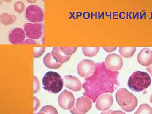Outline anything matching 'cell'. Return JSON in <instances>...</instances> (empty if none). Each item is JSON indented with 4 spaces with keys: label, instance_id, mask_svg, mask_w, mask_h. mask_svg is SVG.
Wrapping results in <instances>:
<instances>
[{
    "label": "cell",
    "instance_id": "obj_22",
    "mask_svg": "<svg viewBox=\"0 0 152 114\" xmlns=\"http://www.w3.org/2000/svg\"><path fill=\"white\" fill-rule=\"evenodd\" d=\"M60 48L64 54L68 56L73 54L77 49V47H60Z\"/></svg>",
    "mask_w": 152,
    "mask_h": 114
},
{
    "label": "cell",
    "instance_id": "obj_23",
    "mask_svg": "<svg viewBox=\"0 0 152 114\" xmlns=\"http://www.w3.org/2000/svg\"><path fill=\"white\" fill-rule=\"evenodd\" d=\"M45 50V47H34V57L35 58H39L42 55Z\"/></svg>",
    "mask_w": 152,
    "mask_h": 114
},
{
    "label": "cell",
    "instance_id": "obj_16",
    "mask_svg": "<svg viewBox=\"0 0 152 114\" xmlns=\"http://www.w3.org/2000/svg\"><path fill=\"white\" fill-rule=\"evenodd\" d=\"M43 63L45 66L49 69H57L62 65L61 64L58 63L54 58L51 53H48L43 58Z\"/></svg>",
    "mask_w": 152,
    "mask_h": 114
},
{
    "label": "cell",
    "instance_id": "obj_18",
    "mask_svg": "<svg viewBox=\"0 0 152 114\" xmlns=\"http://www.w3.org/2000/svg\"><path fill=\"white\" fill-rule=\"evenodd\" d=\"M119 51L122 56L126 58L132 57L136 51L135 47H120Z\"/></svg>",
    "mask_w": 152,
    "mask_h": 114
},
{
    "label": "cell",
    "instance_id": "obj_3",
    "mask_svg": "<svg viewBox=\"0 0 152 114\" xmlns=\"http://www.w3.org/2000/svg\"><path fill=\"white\" fill-rule=\"evenodd\" d=\"M116 99L121 109L127 112L133 111L138 104V100L135 96L124 88L117 91Z\"/></svg>",
    "mask_w": 152,
    "mask_h": 114
},
{
    "label": "cell",
    "instance_id": "obj_27",
    "mask_svg": "<svg viewBox=\"0 0 152 114\" xmlns=\"http://www.w3.org/2000/svg\"><path fill=\"white\" fill-rule=\"evenodd\" d=\"M36 44L35 41L33 40L30 39H27L23 42L21 44H33L34 45V44Z\"/></svg>",
    "mask_w": 152,
    "mask_h": 114
},
{
    "label": "cell",
    "instance_id": "obj_24",
    "mask_svg": "<svg viewBox=\"0 0 152 114\" xmlns=\"http://www.w3.org/2000/svg\"><path fill=\"white\" fill-rule=\"evenodd\" d=\"M34 93L37 92L39 89V80L35 76H34Z\"/></svg>",
    "mask_w": 152,
    "mask_h": 114
},
{
    "label": "cell",
    "instance_id": "obj_20",
    "mask_svg": "<svg viewBox=\"0 0 152 114\" xmlns=\"http://www.w3.org/2000/svg\"><path fill=\"white\" fill-rule=\"evenodd\" d=\"M134 114H152V108L148 104H142Z\"/></svg>",
    "mask_w": 152,
    "mask_h": 114
},
{
    "label": "cell",
    "instance_id": "obj_19",
    "mask_svg": "<svg viewBox=\"0 0 152 114\" xmlns=\"http://www.w3.org/2000/svg\"><path fill=\"white\" fill-rule=\"evenodd\" d=\"M100 50L99 47H83L82 50L85 56L92 57L96 56Z\"/></svg>",
    "mask_w": 152,
    "mask_h": 114
},
{
    "label": "cell",
    "instance_id": "obj_25",
    "mask_svg": "<svg viewBox=\"0 0 152 114\" xmlns=\"http://www.w3.org/2000/svg\"><path fill=\"white\" fill-rule=\"evenodd\" d=\"M34 111L35 112L39 107L40 105V102L39 99L36 97H34Z\"/></svg>",
    "mask_w": 152,
    "mask_h": 114
},
{
    "label": "cell",
    "instance_id": "obj_14",
    "mask_svg": "<svg viewBox=\"0 0 152 114\" xmlns=\"http://www.w3.org/2000/svg\"><path fill=\"white\" fill-rule=\"evenodd\" d=\"M137 59L140 64L148 66L152 64V51L148 48L142 49L138 55Z\"/></svg>",
    "mask_w": 152,
    "mask_h": 114
},
{
    "label": "cell",
    "instance_id": "obj_2",
    "mask_svg": "<svg viewBox=\"0 0 152 114\" xmlns=\"http://www.w3.org/2000/svg\"><path fill=\"white\" fill-rule=\"evenodd\" d=\"M151 79L149 75L145 72L136 71L129 78L128 86L136 92L142 91L150 86Z\"/></svg>",
    "mask_w": 152,
    "mask_h": 114
},
{
    "label": "cell",
    "instance_id": "obj_29",
    "mask_svg": "<svg viewBox=\"0 0 152 114\" xmlns=\"http://www.w3.org/2000/svg\"><path fill=\"white\" fill-rule=\"evenodd\" d=\"M113 111L111 110H107L104 111L102 112L101 114H111Z\"/></svg>",
    "mask_w": 152,
    "mask_h": 114
},
{
    "label": "cell",
    "instance_id": "obj_12",
    "mask_svg": "<svg viewBox=\"0 0 152 114\" xmlns=\"http://www.w3.org/2000/svg\"><path fill=\"white\" fill-rule=\"evenodd\" d=\"M63 82L66 87L73 91H79L81 90L83 87V85L79 79L70 75L65 76L63 78Z\"/></svg>",
    "mask_w": 152,
    "mask_h": 114
},
{
    "label": "cell",
    "instance_id": "obj_9",
    "mask_svg": "<svg viewBox=\"0 0 152 114\" xmlns=\"http://www.w3.org/2000/svg\"><path fill=\"white\" fill-rule=\"evenodd\" d=\"M75 97L72 93L65 90L61 93L58 98V102L62 108L64 110H71L75 105Z\"/></svg>",
    "mask_w": 152,
    "mask_h": 114
},
{
    "label": "cell",
    "instance_id": "obj_30",
    "mask_svg": "<svg viewBox=\"0 0 152 114\" xmlns=\"http://www.w3.org/2000/svg\"><path fill=\"white\" fill-rule=\"evenodd\" d=\"M111 114H126L125 113H124L121 111H115L113 112Z\"/></svg>",
    "mask_w": 152,
    "mask_h": 114
},
{
    "label": "cell",
    "instance_id": "obj_32",
    "mask_svg": "<svg viewBox=\"0 0 152 114\" xmlns=\"http://www.w3.org/2000/svg\"><path fill=\"white\" fill-rule=\"evenodd\" d=\"M150 102L152 104V94L151 96V98H150Z\"/></svg>",
    "mask_w": 152,
    "mask_h": 114
},
{
    "label": "cell",
    "instance_id": "obj_28",
    "mask_svg": "<svg viewBox=\"0 0 152 114\" xmlns=\"http://www.w3.org/2000/svg\"><path fill=\"white\" fill-rule=\"evenodd\" d=\"M146 70L147 71L151 74V76L152 77V64L151 65L147 67Z\"/></svg>",
    "mask_w": 152,
    "mask_h": 114
},
{
    "label": "cell",
    "instance_id": "obj_10",
    "mask_svg": "<svg viewBox=\"0 0 152 114\" xmlns=\"http://www.w3.org/2000/svg\"><path fill=\"white\" fill-rule=\"evenodd\" d=\"M104 62L106 66L112 71L118 72L122 69L123 66L122 58L116 54H111L107 56Z\"/></svg>",
    "mask_w": 152,
    "mask_h": 114
},
{
    "label": "cell",
    "instance_id": "obj_13",
    "mask_svg": "<svg viewBox=\"0 0 152 114\" xmlns=\"http://www.w3.org/2000/svg\"><path fill=\"white\" fill-rule=\"evenodd\" d=\"M25 31L20 28H15L11 31L9 34V41L12 44H21L26 38Z\"/></svg>",
    "mask_w": 152,
    "mask_h": 114
},
{
    "label": "cell",
    "instance_id": "obj_15",
    "mask_svg": "<svg viewBox=\"0 0 152 114\" xmlns=\"http://www.w3.org/2000/svg\"><path fill=\"white\" fill-rule=\"evenodd\" d=\"M51 53L54 59L58 63L62 64L70 58L71 56L66 55L61 51L60 47H54L52 50Z\"/></svg>",
    "mask_w": 152,
    "mask_h": 114
},
{
    "label": "cell",
    "instance_id": "obj_5",
    "mask_svg": "<svg viewBox=\"0 0 152 114\" xmlns=\"http://www.w3.org/2000/svg\"><path fill=\"white\" fill-rule=\"evenodd\" d=\"M92 102L88 97H80L77 99L75 105L70 110V112L72 114H86L91 108Z\"/></svg>",
    "mask_w": 152,
    "mask_h": 114
},
{
    "label": "cell",
    "instance_id": "obj_7",
    "mask_svg": "<svg viewBox=\"0 0 152 114\" xmlns=\"http://www.w3.org/2000/svg\"><path fill=\"white\" fill-rule=\"evenodd\" d=\"M96 64L92 60L84 59L79 63L77 67L78 74L82 77H89L94 73Z\"/></svg>",
    "mask_w": 152,
    "mask_h": 114
},
{
    "label": "cell",
    "instance_id": "obj_21",
    "mask_svg": "<svg viewBox=\"0 0 152 114\" xmlns=\"http://www.w3.org/2000/svg\"><path fill=\"white\" fill-rule=\"evenodd\" d=\"M14 10L15 11L19 14H21L25 10L24 3L21 1H18L14 4Z\"/></svg>",
    "mask_w": 152,
    "mask_h": 114
},
{
    "label": "cell",
    "instance_id": "obj_6",
    "mask_svg": "<svg viewBox=\"0 0 152 114\" xmlns=\"http://www.w3.org/2000/svg\"><path fill=\"white\" fill-rule=\"evenodd\" d=\"M44 17L43 11L39 6L31 5L26 9V18L30 22L40 23L43 21Z\"/></svg>",
    "mask_w": 152,
    "mask_h": 114
},
{
    "label": "cell",
    "instance_id": "obj_8",
    "mask_svg": "<svg viewBox=\"0 0 152 114\" xmlns=\"http://www.w3.org/2000/svg\"><path fill=\"white\" fill-rule=\"evenodd\" d=\"M43 25L42 23H27L24 26V31L27 37L32 39H39L42 34Z\"/></svg>",
    "mask_w": 152,
    "mask_h": 114
},
{
    "label": "cell",
    "instance_id": "obj_1",
    "mask_svg": "<svg viewBox=\"0 0 152 114\" xmlns=\"http://www.w3.org/2000/svg\"><path fill=\"white\" fill-rule=\"evenodd\" d=\"M119 75L118 72L109 69L104 62L96 63L94 73L86 78L83 84V88L85 91L84 96L91 98L93 102L95 103L101 95L113 93L119 86Z\"/></svg>",
    "mask_w": 152,
    "mask_h": 114
},
{
    "label": "cell",
    "instance_id": "obj_11",
    "mask_svg": "<svg viewBox=\"0 0 152 114\" xmlns=\"http://www.w3.org/2000/svg\"><path fill=\"white\" fill-rule=\"evenodd\" d=\"M113 103V96L106 93L99 96L96 101V107L99 110L104 111L108 110Z\"/></svg>",
    "mask_w": 152,
    "mask_h": 114
},
{
    "label": "cell",
    "instance_id": "obj_26",
    "mask_svg": "<svg viewBox=\"0 0 152 114\" xmlns=\"http://www.w3.org/2000/svg\"><path fill=\"white\" fill-rule=\"evenodd\" d=\"M103 48L105 51L110 53V52H113L117 48V47H104Z\"/></svg>",
    "mask_w": 152,
    "mask_h": 114
},
{
    "label": "cell",
    "instance_id": "obj_4",
    "mask_svg": "<svg viewBox=\"0 0 152 114\" xmlns=\"http://www.w3.org/2000/svg\"><path fill=\"white\" fill-rule=\"evenodd\" d=\"M44 88L50 92L57 94L62 89L64 82L61 76L56 72H48L42 79Z\"/></svg>",
    "mask_w": 152,
    "mask_h": 114
},
{
    "label": "cell",
    "instance_id": "obj_31",
    "mask_svg": "<svg viewBox=\"0 0 152 114\" xmlns=\"http://www.w3.org/2000/svg\"><path fill=\"white\" fill-rule=\"evenodd\" d=\"M35 114H47L45 112L43 111L42 110H40V111L39 112V113H36Z\"/></svg>",
    "mask_w": 152,
    "mask_h": 114
},
{
    "label": "cell",
    "instance_id": "obj_17",
    "mask_svg": "<svg viewBox=\"0 0 152 114\" xmlns=\"http://www.w3.org/2000/svg\"><path fill=\"white\" fill-rule=\"evenodd\" d=\"M15 15H11L8 13H3L0 15V22L4 26L13 24L17 20Z\"/></svg>",
    "mask_w": 152,
    "mask_h": 114
}]
</instances>
